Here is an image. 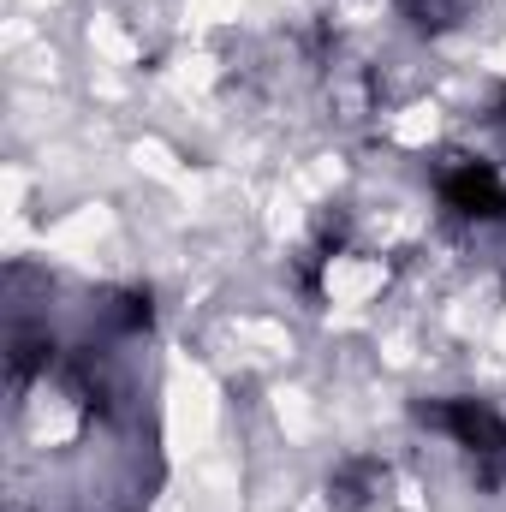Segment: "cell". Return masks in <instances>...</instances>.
I'll return each instance as SVG.
<instances>
[{
	"mask_svg": "<svg viewBox=\"0 0 506 512\" xmlns=\"http://www.w3.org/2000/svg\"><path fill=\"white\" fill-rule=\"evenodd\" d=\"M417 417H423L429 429H441L453 447H465V453L483 465L489 483L506 471V417L489 399H435V405H423Z\"/></svg>",
	"mask_w": 506,
	"mask_h": 512,
	"instance_id": "6da1fadb",
	"label": "cell"
},
{
	"mask_svg": "<svg viewBox=\"0 0 506 512\" xmlns=\"http://www.w3.org/2000/svg\"><path fill=\"white\" fill-rule=\"evenodd\" d=\"M441 203L465 221H506V179L489 161H459L441 179Z\"/></svg>",
	"mask_w": 506,
	"mask_h": 512,
	"instance_id": "7a4b0ae2",
	"label": "cell"
},
{
	"mask_svg": "<svg viewBox=\"0 0 506 512\" xmlns=\"http://www.w3.org/2000/svg\"><path fill=\"white\" fill-rule=\"evenodd\" d=\"M376 483H381L376 465H370V459H352L328 489H334V501H340V507H358V501H370V489H376Z\"/></svg>",
	"mask_w": 506,
	"mask_h": 512,
	"instance_id": "3957f363",
	"label": "cell"
},
{
	"mask_svg": "<svg viewBox=\"0 0 506 512\" xmlns=\"http://www.w3.org/2000/svg\"><path fill=\"white\" fill-rule=\"evenodd\" d=\"M399 12H405L417 30H447V24H459L465 0H399Z\"/></svg>",
	"mask_w": 506,
	"mask_h": 512,
	"instance_id": "277c9868",
	"label": "cell"
},
{
	"mask_svg": "<svg viewBox=\"0 0 506 512\" xmlns=\"http://www.w3.org/2000/svg\"><path fill=\"white\" fill-rule=\"evenodd\" d=\"M501 120H506V96H501Z\"/></svg>",
	"mask_w": 506,
	"mask_h": 512,
	"instance_id": "5b68a950",
	"label": "cell"
}]
</instances>
